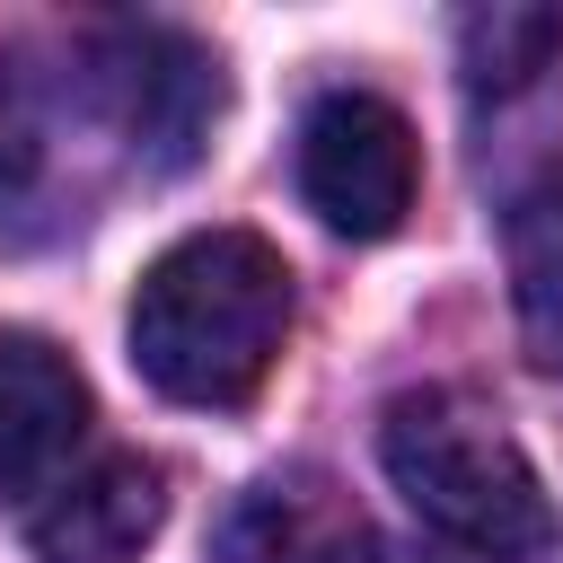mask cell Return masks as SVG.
<instances>
[{
	"label": "cell",
	"mask_w": 563,
	"mask_h": 563,
	"mask_svg": "<svg viewBox=\"0 0 563 563\" xmlns=\"http://www.w3.org/2000/svg\"><path fill=\"white\" fill-rule=\"evenodd\" d=\"M88 97L97 114L114 123V141L141 158V167H185L202 141H211V114H220V70L194 35L176 26H88Z\"/></svg>",
	"instance_id": "3"
},
{
	"label": "cell",
	"mask_w": 563,
	"mask_h": 563,
	"mask_svg": "<svg viewBox=\"0 0 563 563\" xmlns=\"http://www.w3.org/2000/svg\"><path fill=\"white\" fill-rule=\"evenodd\" d=\"M378 457L413 519L466 545L475 563H537L554 545V501L519 431L475 387H405L378 422Z\"/></svg>",
	"instance_id": "2"
},
{
	"label": "cell",
	"mask_w": 563,
	"mask_h": 563,
	"mask_svg": "<svg viewBox=\"0 0 563 563\" xmlns=\"http://www.w3.org/2000/svg\"><path fill=\"white\" fill-rule=\"evenodd\" d=\"M501 264H510V317L537 369H563V167L528 176L501 211Z\"/></svg>",
	"instance_id": "8"
},
{
	"label": "cell",
	"mask_w": 563,
	"mask_h": 563,
	"mask_svg": "<svg viewBox=\"0 0 563 563\" xmlns=\"http://www.w3.org/2000/svg\"><path fill=\"white\" fill-rule=\"evenodd\" d=\"M44 176V79L0 53V202Z\"/></svg>",
	"instance_id": "10"
},
{
	"label": "cell",
	"mask_w": 563,
	"mask_h": 563,
	"mask_svg": "<svg viewBox=\"0 0 563 563\" xmlns=\"http://www.w3.org/2000/svg\"><path fill=\"white\" fill-rule=\"evenodd\" d=\"M554 53H563V9L493 0V9H466L457 18V70H466L475 97H519Z\"/></svg>",
	"instance_id": "9"
},
{
	"label": "cell",
	"mask_w": 563,
	"mask_h": 563,
	"mask_svg": "<svg viewBox=\"0 0 563 563\" xmlns=\"http://www.w3.org/2000/svg\"><path fill=\"white\" fill-rule=\"evenodd\" d=\"M422 185L413 123L369 88H325L299 123V194L334 238H396Z\"/></svg>",
	"instance_id": "4"
},
{
	"label": "cell",
	"mask_w": 563,
	"mask_h": 563,
	"mask_svg": "<svg viewBox=\"0 0 563 563\" xmlns=\"http://www.w3.org/2000/svg\"><path fill=\"white\" fill-rule=\"evenodd\" d=\"M88 378L44 334H0V501L35 510L88 466Z\"/></svg>",
	"instance_id": "5"
},
{
	"label": "cell",
	"mask_w": 563,
	"mask_h": 563,
	"mask_svg": "<svg viewBox=\"0 0 563 563\" xmlns=\"http://www.w3.org/2000/svg\"><path fill=\"white\" fill-rule=\"evenodd\" d=\"M158 528H167V475L141 449H97L62 493L26 510V545L44 563H141Z\"/></svg>",
	"instance_id": "7"
},
{
	"label": "cell",
	"mask_w": 563,
	"mask_h": 563,
	"mask_svg": "<svg viewBox=\"0 0 563 563\" xmlns=\"http://www.w3.org/2000/svg\"><path fill=\"white\" fill-rule=\"evenodd\" d=\"M123 334L132 369L167 405L229 413L273 378L290 343V264L255 229H194L141 273Z\"/></svg>",
	"instance_id": "1"
},
{
	"label": "cell",
	"mask_w": 563,
	"mask_h": 563,
	"mask_svg": "<svg viewBox=\"0 0 563 563\" xmlns=\"http://www.w3.org/2000/svg\"><path fill=\"white\" fill-rule=\"evenodd\" d=\"M220 563H378L369 510L325 466H273L220 510Z\"/></svg>",
	"instance_id": "6"
}]
</instances>
